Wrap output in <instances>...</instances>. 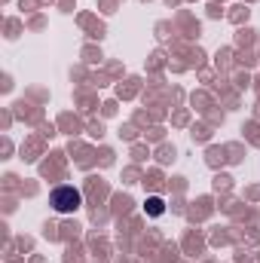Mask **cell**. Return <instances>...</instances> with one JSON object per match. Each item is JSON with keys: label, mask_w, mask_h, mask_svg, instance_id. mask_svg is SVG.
<instances>
[{"label": "cell", "mask_w": 260, "mask_h": 263, "mask_svg": "<svg viewBox=\"0 0 260 263\" xmlns=\"http://www.w3.org/2000/svg\"><path fill=\"white\" fill-rule=\"evenodd\" d=\"M49 205H52L59 214H73V211H80V205H83V193H80L77 187H55V190L49 193Z\"/></svg>", "instance_id": "cell-1"}, {"label": "cell", "mask_w": 260, "mask_h": 263, "mask_svg": "<svg viewBox=\"0 0 260 263\" xmlns=\"http://www.w3.org/2000/svg\"><path fill=\"white\" fill-rule=\"evenodd\" d=\"M144 211L150 214V217H162V211H165V202L159 196H150L147 202H144Z\"/></svg>", "instance_id": "cell-2"}]
</instances>
